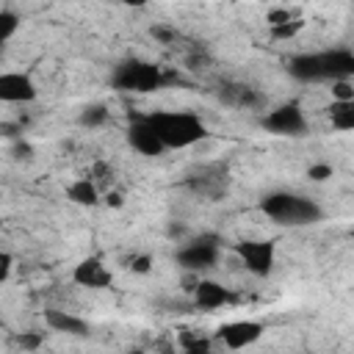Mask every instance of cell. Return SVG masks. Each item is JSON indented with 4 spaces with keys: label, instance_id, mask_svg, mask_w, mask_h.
I'll use <instances>...</instances> for the list:
<instances>
[{
    "label": "cell",
    "instance_id": "obj_15",
    "mask_svg": "<svg viewBox=\"0 0 354 354\" xmlns=\"http://www.w3.org/2000/svg\"><path fill=\"white\" fill-rule=\"evenodd\" d=\"M66 199L72 205H80V207H94L100 202V188L91 177H77L66 185Z\"/></svg>",
    "mask_w": 354,
    "mask_h": 354
},
{
    "label": "cell",
    "instance_id": "obj_23",
    "mask_svg": "<svg viewBox=\"0 0 354 354\" xmlns=\"http://www.w3.org/2000/svg\"><path fill=\"white\" fill-rule=\"evenodd\" d=\"M127 268H130L133 274H149L152 257H149V254H133V257L127 260Z\"/></svg>",
    "mask_w": 354,
    "mask_h": 354
},
{
    "label": "cell",
    "instance_id": "obj_21",
    "mask_svg": "<svg viewBox=\"0 0 354 354\" xmlns=\"http://www.w3.org/2000/svg\"><path fill=\"white\" fill-rule=\"evenodd\" d=\"M183 348L185 354H213L207 337H183Z\"/></svg>",
    "mask_w": 354,
    "mask_h": 354
},
{
    "label": "cell",
    "instance_id": "obj_12",
    "mask_svg": "<svg viewBox=\"0 0 354 354\" xmlns=\"http://www.w3.org/2000/svg\"><path fill=\"white\" fill-rule=\"evenodd\" d=\"M191 293H194V304L199 310H221L230 301H235L232 290L227 285L216 282V279H199V282H194Z\"/></svg>",
    "mask_w": 354,
    "mask_h": 354
},
{
    "label": "cell",
    "instance_id": "obj_27",
    "mask_svg": "<svg viewBox=\"0 0 354 354\" xmlns=\"http://www.w3.org/2000/svg\"><path fill=\"white\" fill-rule=\"evenodd\" d=\"M105 202L113 205V207H122V194H119V191H108V194H105Z\"/></svg>",
    "mask_w": 354,
    "mask_h": 354
},
{
    "label": "cell",
    "instance_id": "obj_11",
    "mask_svg": "<svg viewBox=\"0 0 354 354\" xmlns=\"http://www.w3.org/2000/svg\"><path fill=\"white\" fill-rule=\"evenodd\" d=\"M72 282L88 290H102L113 285V271L100 257H83L72 271Z\"/></svg>",
    "mask_w": 354,
    "mask_h": 354
},
{
    "label": "cell",
    "instance_id": "obj_14",
    "mask_svg": "<svg viewBox=\"0 0 354 354\" xmlns=\"http://www.w3.org/2000/svg\"><path fill=\"white\" fill-rule=\"evenodd\" d=\"M218 97H221V102L235 105V108H260L263 105L260 91L246 83H224L218 88Z\"/></svg>",
    "mask_w": 354,
    "mask_h": 354
},
{
    "label": "cell",
    "instance_id": "obj_17",
    "mask_svg": "<svg viewBox=\"0 0 354 354\" xmlns=\"http://www.w3.org/2000/svg\"><path fill=\"white\" fill-rule=\"evenodd\" d=\"M108 108L102 105V102H91V105H86L83 111H80V116H77V122H80V127H102L105 122H108Z\"/></svg>",
    "mask_w": 354,
    "mask_h": 354
},
{
    "label": "cell",
    "instance_id": "obj_7",
    "mask_svg": "<svg viewBox=\"0 0 354 354\" xmlns=\"http://www.w3.org/2000/svg\"><path fill=\"white\" fill-rule=\"evenodd\" d=\"M235 252L252 277H268L274 271V263H277L274 241H241L235 243Z\"/></svg>",
    "mask_w": 354,
    "mask_h": 354
},
{
    "label": "cell",
    "instance_id": "obj_1",
    "mask_svg": "<svg viewBox=\"0 0 354 354\" xmlns=\"http://www.w3.org/2000/svg\"><path fill=\"white\" fill-rule=\"evenodd\" d=\"M288 75L301 83L354 80V53L343 47H332L324 53H299L288 61Z\"/></svg>",
    "mask_w": 354,
    "mask_h": 354
},
{
    "label": "cell",
    "instance_id": "obj_5",
    "mask_svg": "<svg viewBox=\"0 0 354 354\" xmlns=\"http://www.w3.org/2000/svg\"><path fill=\"white\" fill-rule=\"evenodd\" d=\"M218 257H221V241L216 235H199L174 254L177 266L185 271H207L218 263Z\"/></svg>",
    "mask_w": 354,
    "mask_h": 354
},
{
    "label": "cell",
    "instance_id": "obj_26",
    "mask_svg": "<svg viewBox=\"0 0 354 354\" xmlns=\"http://www.w3.org/2000/svg\"><path fill=\"white\" fill-rule=\"evenodd\" d=\"M11 268H14V254H11L8 249H3V252H0V282H8Z\"/></svg>",
    "mask_w": 354,
    "mask_h": 354
},
{
    "label": "cell",
    "instance_id": "obj_19",
    "mask_svg": "<svg viewBox=\"0 0 354 354\" xmlns=\"http://www.w3.org/2000/svg\"><path fill=\"white\" fill-rule=\"evenodd\" d=\"M329 94L335 102H351L354 100V80H335Z\"/></svg>",
    "mask_w": 354,
    "mask_h": 354
},
{
    "label": "cell",
    "instance_id": "obj_24",
    "mask_svg": "<svg viewBox=\"0 0 354 354\" xmlns=\"http://www.w3.org/2000/svg\"><path fill=\"white\" fill-rule=\"evenodd\" d=\"M296 30H301V19H293V22H285V25H274L271 36L274 39H290Z\"/></svg>",
    "mask_w": 354,
    "mask_h": 354
},
{
    "label": "cell",
    "instance_id": "obj_2",
    "mask_svg": "<svg viewBox=\"0 0 354 354\" xmlns=\"http://www.w3.org/2000/svg\"><path fill=\"white\" fill-rule=\"evenodd\" d=\"M147 122L166 149H188L207 138V124L191 111H155L147 113Z\"/></svg>",
    "mask_w": 354,
    "mask_h": 354
},
{
    "label": "cell",
    "instance_id": "obj_13",
    "mask_svg": "<svg viewBox=\"0 0 354 354\" xmlns=\"http://www.w3.org/2000/svg\"><path fill=\"white\" fill-rule=\"evenodd\" d=\"M44 324L50 332H61V335H72V337H86L88 335V321L75 315V313H66V310H58V307H50L44 310Z\"/></svg>",
    "mask_w": 354,
    "mask_h": 354
},
{
    "label": "cell",
    "instance_id": "obj_28",
    "mask_svg": "<svg viewBox=\"0 0 354 354\" xmlns=\"http://www.w3.org/2000/svg\"><path fill=\"white\" fill-rule=\"evenodd\" d=\"M130 354H141V351H130Z\"/></svg>",
    "mask_w": 354,
    "mask_h": 354
},
{
    "label": "cell",
    "instance_id": "obj_8",
    "mask_svg": "<svg viewBox=\"0 0 354 354\" xmlns=\"http://www.w3.org/2000/svg\"><path fill=\"white\" fill-rule=\"evenodd\" d=\"M263 324L254 321V318H238V321H227L216 329V340L230 348V351H241V348H249L254 346L260 337H263Z\"/></svg>",
    "mask_w": 354,
    "mask_h": 354
},
{
    "label": "cell",
    "instance_id": "obj_6",
    "mask_svg": "<svg viewBox=\"0 0 354 354\" xmlns=\"http://www.w3.org/2000/svg\"><path fill=\"white\" fill-rule=\"evenodd\" d=\"M263 130L271 136H285V138H299L307 133V116L301 111V105L296 102H282L277 108H271L263 119H260Z\"/></svg>",
    "mask_w": 354,
    "mask_h": 354
},
{
    "label": "cell",
    "instance_id": "obj_3",
    "mask_svg": "<svg viewBox=\"0 0 354 354\" xmlns=\"http://www.w3.org/2000/svg\"><path fill=\"white\" fill-rule=\"evenodd\" d=\"M260 210L279 227H310L324 218V207L301 194L293 191H271L263 196Z\"/></svg>",
    "mask_w": 354,
    "mask_h": 354
},
{
    "label": "cell",
    "instance_id": "obj_20",
    "mask_svg": "<svg viewBox=\"0 0 354 354\" xmlns=\"http://www.w3.org/2000/svg\"><path fill=\"white\" fill-rule=\"evenodd\" d=\"M149 36L158 39L160 44H174V41L180 39L177 28H171V25H152V28H149Z\"/></svg>",
    "mask_w": 354,
    "mask_h": 354
},
{
    "label": "cell",
    "instance_id": "obj_25",
    "mask_svg": "<svg viewBox=\"0 0 354 354\" xmlns=\"http://www.w3.org/2000/svg\"><path fill=\"white\" fill-rule=\"evenodd\" d=\"M307 177H310L313 183H324V180L332 177V166H329V163H313V166L307 169Z\"/></svg>",
    "mask_w": 354,
    "mask_h": 354
},
{
    "label": "cell",
    "instance_id": "obj_4",
    "mask_svg": "<svg viewBox=\"0 0 354 354\" xmlns=\"http://www.w3.org/2000/svg\"><path fill=\"white\" fill-rule=\"evenodd\" d=\"M174 80H177L174 72H166L163 66L144 58H127L111 75V86L122 94H149V91L166 88Z\"/></svg>",
    "mask_w": 354,
    "mask_h": 354
},
{
    "label": "cell",
    "instance_id": "obj_9",
    "mask_svg": "<svg viewBox=\"0 0 354 354\" xmlns=\"http://www.w3.org/2000/svg\"><path fill=\"white\" fill-rule=\"evenodd\" d=\"M39 97V88L28 72H3L0 75V100L6 105H28Z\"/></svg>",
    "mask_w": 354,
    "mask_h": 354
},
{
    "label": "cell",
    "instance_id": "obj_10",
    "mask_svg": "<svg viewBox=\"0 0 354 354\" xmlns=\"http://www.w3.org/2000/svg\"><path fill=\"white\" fill-rule=\"evenodd\" d=\"M127 144L144 155V158H158L166 152V147L160 144L158 133L152 130V124L147 122V113L144 116H130V124H127Z\"/></svg>",
    "mask_w": 354,
    "mask_h": 354
},
{
    "label": "cell",
    "instance_id": "obj_16",
    "mask_svg": "<svg viewBox=\"0 0 354 354\" xmlns=\"http://www.w3.org/2000/svg\"><path fill=\"white\" fill-rule=\"evenodd\" d=\"M329 124L340 133L354 130V100L351 102H332L329 105Z\"/></svg>",
    "mask_w": 354,
    "mask_h": 354
},
{
    "label": "cell",
    "instance_id": "obj_18",
    "mask_svg": "<svg viewBox=\"0 0 354 354\" xmlns=\"http://www.w3.org/2000/svg\"><path fill=\"white\" fill-rule=\"evenodd\" d=\"M19 25H22V17H19L11 6H3V8H0V39H3V41L14 39V33L19 30Z\"/></svg>",
    "mask_w": 354,
    "mask_h": 354
},
{
    "label": "cell",
    "instance_id": "obj_22",
    "mask_svg": "<svg viewBox=\"0 0 354 354\" xmlns=\"http://www.w3.org/2000/svg\"><path fill=\"white\" fill-rule=\"evenodd\" d=\"M17 343H19L22 351H39L41 343H44V335H41V332H22V335L17 337Z\"/></svg>",
    "mask_w": 354,
    "mask_h": 354
}]
</instances>
